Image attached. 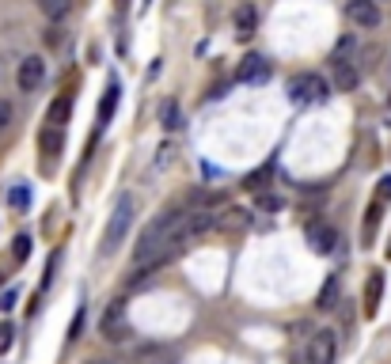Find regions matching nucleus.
Returning <instances> with one entry per match:
<instances>
[{"mask_svg": "<svg viewBox=\"0 0 391 364\" xmlns=\"http://www.w3.org/2000/svg\"><path fill=\"white\" fill-rule=\"evenodd\" d=\"M133 213H137V201L129 198V194H122V198L114 201V209H110V220H107L103 243H99V250H103L107 258L122 250V243H126V231L133 228Z\"/></svg>", "mask_w": 391, "mask_h": 364, "instance_id": "1", "label": "nucleus"}, {"mask_svg": "<svg viewBox=\"0 0 391 364\" xmlns=\"http://www.w3.org/2000/svg\"><path fill=\"white\" fill-rule=\"evenodd\" d=\"M289 95H293V102H327L331 99V83L323 80L319 72L293 76V80H289Z\"/></svg>", "mask_w": 391, "mask_h": 364, "instance_id": "2", "label": "nucleus"}, {"mask_svg": "<svg viewBox=\"0 0 391 364\" xmlns=\"http://www.w3.org/2000/svg\"><path fill=\"white\" fill-rule=\"evenodd\" d=\"M334 357H338L334 330H315L308 338V349H304V364H334Z\"/></svg>", "mask_w": 391, "mask_h": 364, "instance_id": "3", "label": "nucleus"}, {"mask_svg": "<svg viewBox=\"0 0 391 364\" xmlns=\"http://www.w3.org/2000/svg\"><path fill=\"white\" fill-rule=\"evenodd\" d=\"M346 15H350L353 27H361V31H376L380 27V4L376 0H350Z\"/></svg>", "mask_w": 391, "mask_h": 364, "instance_id": "4", "label": "nucleus"}, {"mask_svg": "<svg viewBox=\"0 0 391 364\" xmlns=\"http://www.w3.org/2000/svg\"><path fill=\"white\" fill-rule=\"evenodd\" d=\"M236 80L239 83H266L270 80V61L263 58V53H247V58L239 61V69H236Z\"/></svg>", "mask_w": 391, "mask_h": 364, "instance_id": "5", "label": "nucleus"}, {"mask_svg": "<svg viewBox=\"0 0 391 364\" xmlns=\"http://www.w3.org/2000/svg\"><path fill=\"white\" fill-rule=\"evenodd\" d=\"M99 330H103V338H107V342H126V304H122V300L110 304V311L103 315Z\"/></svg>", "mask_w": 391, "mask_h": 364, "instance_id": "6", "label": "nucleus"}, {"mask_svg": "<svg viewBox=\"0 0 391 364\" xmlns=\"http://www.w3.org/2000/svg\"><path fill=\"white\" fill-rule=\"evenodd\" d=\"M308 243H312L315 255H334V247H338V231L327 228V224H319V220H312L308 224Z\"/></svg>", "mask_w": 391, "mask_h": 364, "instance_id": "7", "label": "nucleus"}, {"mask_svg": "<svg viewBox=\"0 0 391 364\" xmlns=\"http://www.w3.org/2000/svg\"><path fill=\"white\" fill-rule=\"evenodd\" d=\"M15 80H20V91H34L46 80V61L42 58H23L20 61V72H15Z\"/></svg>", "mask_w": 391, "mask_h": 364, "instance_id": "8", "label": "nucleus"}, {"mask_svg": "<svg viewBox=\"0 0 391 364\" xmlns=\"http://www.w3.org/2000/svg\"><path fill=\"white\" fill-rule=\"evenodd\" d=\"M334 69V91H353L361 83V72L353 69V61H331Z\"/></svg>", "mask_w": 391, "mask_h": 364, "instance_id": "9", "label": "nucleus"}, {"mask_svg": "<svg viewBox=\"0 0 391 364\" xmlns=\"http://www.w3.org/2000/svg\"><path fill=\"white\" fill-rule=\"evenodd\" d=\"M380 296H384V274H380V269H372L369 281H365V315H369V319L380 311Z\"/></svg>", "mask_w": 391, "mask_h": 364, "instance_id": "10", "label": "nucleus"}, {"mask_svg": "<svg viewBox=\"0 0 391 364\" xmlns=\"http://www.w3.org/2000/svg\"><path fill=\"white\" fill-rule=\"evenodd\" d=\"M232 23H236V39H251V34H255V27H258L255 4H239L236 15H232Z\"/></svg>", "mask_w": 391, "mask_h": 364, "instance_id": "11", "label": "nucleus"}, {"mask_svg": "<svg viewBox=\"0 0 391 364\" xmlns=\"http://www.w3.org/2000/svg\"><path fill=\"white\" fill-rule=\"evenodd\" d=\"M251 224V213L247 209H225V213H217V231H244Z\"/></svg>", "mask_w": 391, "mask_h": 364, "instance_id": "12", "label": "nucleus"}, {"mask_svg": "<svg viewBox=\"0 0 391 364\" xmlns=\"http://www.w3.org/2000/svg\"><path fill=\"white\" fill-rule=\"evenodd\" d=\"M133 364H171V353L164 345H141L133 353Z\"/></svg>", "mask_w": 391, "mask_h": 364, "instance_id": "13", "label": "nucleus"}, {"mask_svg": "<svg viewBox=\"0 0 391 364\" xmlns=\"http://www.w3.org/2000/svg\"><path fill=\"white\" fill-rule=\"evenodd\" d=\"M118 95H122V88H118V80H110V83H107V95H103V102H99V129H103L107 121H110V114H114Z\"/></svg>", "mask_w": 391, "mask_h": 364, "instance_id": "14", "label": "nucleus"}, {"mask_svg": "<svg viewBox=\"0 0 391 364\" xmlns=\"http://www.w3.org/2000/svg\"><path fill=\"white\" fill-rule=\"evenodd\" d=\"M39 12H42L50 23H61L65 15L72 12V0H39Z\"/></svg>", "mask_w": 391, "mask_h": 364, "instance_id": "15", "label": "nucleus"}, {"mask_svg": "<svg viewBox=\"0 0 391 364\" xmlns=\"http://www.w3.org/2000/svg\"><path fill=\"white\" fill-rule=\"evenodd\" d=\"M39 148H42L46 156H58L61 148H65V133H61V129H53V126H46L42 133H39Z\"/></svg>", "mask_w": 391, "mask_h": 364, "instance_id": "16", "label": "nucleus"}, {"mask_svg": "<svg viewBox=\"0 0 391 364\" xmlns=\"http://www.w3.org/2000/svg\"><path fill=\"white\" fill-rule=\"evenodd\" d=\"M380 213H384V201H372L369 213H365V224H361V239H365V247L372 243V236H376V228H380Z\"/></svg>", "mask_w": 391, "mask_h": 364, "instance_id": "17", "label": "nucleus"}, {"mask_svg": "<svg viewBox=\"0 0 391 364\" xmlns=\"http://www.w3.org/2000/svg\"><path fill=\"white\" fill-rule=\"evenodd\" d=\"M160 121H164L167 133H175V129L183 126V110H179V102H175V99H164V107H160Z\"/></svg>", "mask_w": 391, "mask_h": 364, "instance_id": "18", "label": "nucleus"}, {"mask_svg": "<svg viewBox=\"0 0 391 364\" xmlns=\"http://www.w3.org/2000/svg\"><path fill=\"white\" fill-rule=\"evenodd\" d=\"M334 300H338V274L327 277V285H323V292H319V300H315V307H319V311H331Z\"/></svg>", "mask_w": 391, "mask_h": 364, "instance_id": "19", "label": "nucleus"}, {"mask_svg": "<svg viewBox=\"0 0 391 364\" xmlns=\"http://www.w3.org/2000/svg\"><path fill=\"white\" fill-rule=\"evenodd\" d=\"M69 110H72V102L65 99V95H61V99H53V102H50V114H46V121H50L53 129H61V126H65V118H69Z\"/></svg>", "mask_w": 391, "mask_h": 364, "instance_id": "20", "label": "nucleus"}, {"mask_svg": "<svg viewBox=\"0 0 391 364\" xmlns=\"http://www.w3.org/2000/svg\"><path fill=\"white\" fill-rule=\"evenodd\" d=\"M8 205L27 209V205H31V190H27V186H12V190H8Z\"/></svg>", "mask_w": 391, "mask_h": 364, "instance_id": "21", "label": "nucleus"}, {"mask_svg": "<svg viewBox=\"0 0 391 364\" xmlns=\"http://www.w3.org/2000/svg\"><path fill=\"white\" fill-rule=\"evenodd\" d=\"M255 205H258L263 213H281V198H277V194H258Z\"/></svg>", "mask_w": 391, "mask_h": 364, "instance_id": "22", "label": "nucleus"}, {"mask_svg": "<svg viewBox=\"0 0 391 364\" xmlns=\"http://www.w3.org/2000/svg\"><path fill=\"white\" fill-rule=\"evenodd\" d=\"M15 345V326L12 323H0V357Z\"/></svg>", "mask_w": 391, "mask_h": 364, "instance_id": "23", "label": "nucleus"}, {"mask_svg": "<svg viewBox=\"0 0 391 364\" xmlns=\"http://www.w3.org/2000/svg\"><path fill=\"white\" fill-rule=\"evenodd\" d=\"M12 255H15V262H27V258H31V236H20V239H15Z\"/></svg>", "mask_w": 391, "mask_h": 364, "instance_id": "24", "label": "nucleus"}, {"mask_svg": "<svg viewBox=\"0 0 391 364\" xmlns=\"http://www.w3.org/2000/svg\"><path fill=\"white\" fill-rule=\"evenodd\" d=\"M15 300H20V288H4V292H0V311H12Z\"/></svg>", "mask_w": 391, "mask_h": 364, "instance_id": "25", "label": "nucleus"}, {"mask_svg": "<svg viewBox=\"0 0 391 364\" xmlns=\"http://www.w3.org/2000/svg\"><path fill=\"white\" fill-rule=\"evenodd\" d=\"M376 201H391V175H384L376 186Z\"/></svg>", "mask_w": 391, "mask_h": 364, "instance_id": "26", "label": "nucleus"}, {"mask_svg": "<svg viewBox=\"0 0 391 364\" xmlns=\"http://www.w3.org/2000/svg\"><path fill=\"white\" fill-rule=\"evenodd\" d=\"M80 330H84V307L77 311V319H72V326H69V342H77V338H80Z\"/></svg>", "mask_w": 391, "mask_h": 364, "instance_id": "27", "label": "nucleus"}, {"mask_svg": "<svg viewBox=\"0 0 391 364\" xmlns=\"http://www.w3.org/2000/svg\"><path fill=\"white\" fill-rule=\"evenodd\" d=\"M8 121H12V102H8V99H0V129H4Z\"/></svg>", "mask_w": 391, "mask_h": 364, "instance_id": "28", "label": "nucleus"}, {"mask_svg": "<svg viewBox=\"0 0 391 364\" xmlns=\"http://www.w3.org/2000/svg\"><path fill=\"white\" fill-rule=\"evenodd\" d=\"M88 364H118V360H88Z\"/></svg>", "mask_w": 391, "mask_h": 364, "instance_id": "29", "label": "nucleus"}, {"mask_svg": "<svg viewBox=\"0 0 391 364\" xmlns=\"http://www.w3.org/2000/svg\"><path fill=\"white\" fill-rule=\"evenodd\" d=\"M387 258H391V243H387Z\"/></svg>", "mask_w": 391, "mask_h": 364, "instance_id": "30", "label": "nucleus"}, {"mask_svg": "<svg viewBox=\"0 0 391 364\" xmlns=\"http://www.w3.org/2000/svg\"><path fill=\"white\" fill-rule=\"evenodd\" d=\"M118 4H126V0H118Z\"/></svg>", "mask_w": 391, "mask_h": 364, "instance_id": "31", "label": "nucleus"}]
</instances>
